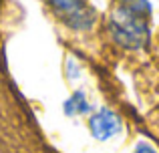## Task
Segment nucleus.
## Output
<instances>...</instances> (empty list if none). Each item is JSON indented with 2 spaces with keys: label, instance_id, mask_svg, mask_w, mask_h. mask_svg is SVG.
Masks as SVG:
<instances>
[{
  "label": "nucleus",
  "instance_id": "4",
  "mask_svg": "<svg viewBox=\"0 0 159 153\" xmlns=\"http://www.w3.org/2000/svg\"><path fill=\"white\" fill-rule=\"evenodd\" d=\"M62 109H65L66 115H85V113H93V107L89 105V101H87L85 93L83 91H77V93H73V97L66 99L65 105H62Z\"/></svg>",
  "mask_w": 159,
  "mask_h": 153
},
{
  "label": "nucleus",
  "instance_id": "1",
  "mask_svg": "<svg viewBox=\"0 0 159 153\" xmlns=\"http://www.w3.org/2000/svg\"><path fill=\"white\" fill-rule=\"evenodd\" d=\"M149 14L151 4L147 0H125L111 16V32L125 48H141L149 38Z\"/></svg>",
  "mask_w": 159,
  "mask_h": 153
},
{
  "label": "nucleus",
  "instance_id": "2",
  "mask_svg": "<svg viewBox=\"0 0 159 153\" xmlns=\"http://www.w3.org/2000/svg\"><path fill=\"white\" fill-rule=\"evenodd\" d=\"M57 14L69 26L77 30H85L95 22V12L85 4V0H48Z\"/></svg>",
  "mask_w": 159,
  "mask_h": 153
},
{
  "label": "nucleus",
  "instance_id": "3",
  "mask_svg": "<svg viewBox=\"0 0 159 153\" xmlns=\"http://www.w3.org/2000/svg\"><path fill=\"white\" fill-rule=\"evenodd\" d=\"M89 129H91V135L95 139L107 141V139L115 137L121 131V119L115 111L103 107V109H99L97 113H93L89 117Z\"/></svg>",
  "mask_w": 159,
  "mask_h": 153
},
{
  "label": "nucleus",
  "instance_id": "5",
  "mask_svg": "<svg viewBox=\"0 0 159 153\" xmlns=\"http://www.w3.org/2000/svg\"><path fill=\"white\" fill-rule=\"evenodd\" d=\"M133 153H157V149L151 145V143L141 141V143H137V147H135V151H133Z\"/></svg>",
  "mask_w": 159,
  "mask_h": 153
}]
</instances>
